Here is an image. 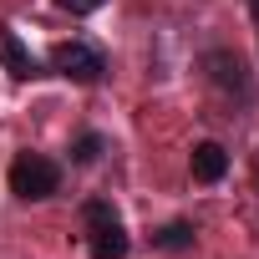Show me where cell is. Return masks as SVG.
<instances>
[{"label":"cell","instance_id":"6da1fadb","mask_svg":"<svg viewBox=\"0 0 259 259\" xmlns=\"http://www.w3.org/2000/svg\"><path fill=\"white\" fill-rule=\"evenodd\" d=\"M56 183H61V168L51 158H41V153H21L11 163V193L16 198H51Z\"/></svg>","mask_w":259,"mask_h":259},{"label":"cell","instance_id":"7a4b0ae2","mask_svg":"<svg viewBox=\"0 0 259 259\" xmlns=\"http://www.w3.org/2000/svg\"><path fill=\"white\" fill-rule=\"evenodd\" d=\"M51 66H56L61 76H71V81H81V87H92V81H102V71H107V61H102V51H97V46H87V41H61V46L51 51Z\"/></svg>","mask_w":259,"mask_h":259},{"label":"cell","instance_id":"3957f363","mask_svg":"<svg viewBox=\"0 0 259 259\" xmlns=\"http://www.w3.org/2000/svg\"><path fill=\"white\" fill-rule=\"evenodd\" d=\"M92 259H127V229L117 224V219H107V224H92Z\"/></svg>","mask_w":259,"mask_h":259},{"label":"cell","instance_id":"277c9868","mask_svg":"<svg viewBox=\"0 0 259 259\" xmlns=\"http://www.w3.org/2000/svg\"><path fill=\"white\" fill-rule=\"evenodd\" d=\"M0 61H6L11 76H36V56L26 51V41H21L11 26H0Z\"/></svg>","mask_w":259,"mask_h":259},{"label":"cell","instance_id":"5b68a950","mask_svg":"<svg viewBox=\"0 0 259 259\" xmlns=\"http://www.w3.org/2000/svg\"><path fill=\"white\" fill-rule=\"evenodd\" d=\"M224 173H229V153L219 143H198L193 148V178L198 183H219Z\"/></svg>","mask_w":259,"mask_h":259},{"label":"cell","instance_id":"8992f818","mask_svg":"<svg viewBox=\"0 0 259 259\" xmlns=\"http://www.w3.org/2000/svg\"><path fill=\"white\" fill-rule=\"evenodd\" d=\"M208 66H213L219 87H239V92H249V81H244V66H239V56H224V51H213V56H208Z\"/></svg>","mask_w":259,"mask_h":259},{"label":"cell","instance_id":"52a82bcc","mask_svg":"<svg viewBox=\"0 0 259 259\" xmlns=\"http://www.w3.org/2000/svg\"><path fill=\"white\" fill-rule=\"evenodd\" d=\"M102 148H107V138H102V133H81V138L71 143V163H97V158H102Z\"/></svg>","mask_w":259,"mask_h":259},{"label":"cell","instance_id":"ba28073f","mask_svg":"<svg viewBox=\"0 0 259 259\" xmlns=\"http://www.w3.org/2000/svg\"><path fill=\"white\" fill-rule=\"evenodd\" d=\"M158 244H163V249H188V244H193V229H188V224H168V229L158 234Z\"/></svg>","mask_w":259,"mask_h":259},{"label":"cell","instance_id":"9c48e42d","mask_svg":"<svg viewBox=\"0 0 259 259\" xmlns=\"http://www.w3.org/2000/svg\"><path fill=\"white\" fill-rule=\"evenodd\" d=\"M81 219H87V229H92V224H107V219H117V213H112V203L87 198V203H81Z\"/></svg>","mask_w":259,"mask_h":259},{"label":"cell","instance_id":"30bf717a","mask_svg":"<svg viewBox=\"0 0 259 259\" xmlns=\"http://www.w3.org/2000/svg\"><path fill=\"white\" fill-rule=\"evenodd\" d=\"M61 11H71V16H92V11H102L107 0H56Z\"/></svg>","mask_w":259,"mask_h":259},{"label":"cell","instance_id":"8fae6325","mask_svg":"<svg viewBox=\"0 0 259 259\" xmlns=\"http://www.w3.org/2000/svg\"><path fill=\"white\" fill-rule=\"evenodd\" d=\"M249 11H254V21H259V0H249Z\"/></svg>","mask_w":259,"mask_h":259}]
</instances>
